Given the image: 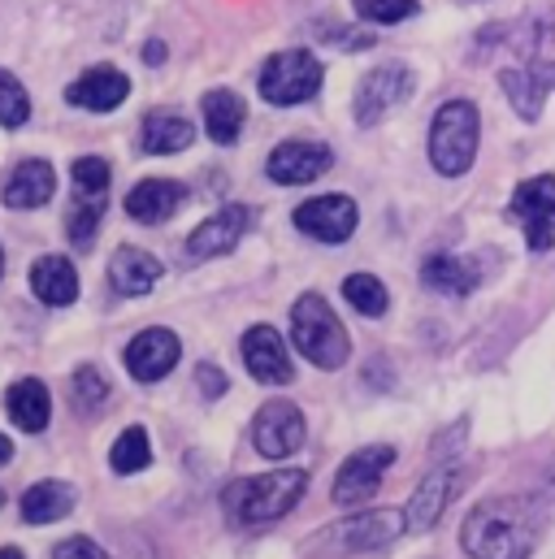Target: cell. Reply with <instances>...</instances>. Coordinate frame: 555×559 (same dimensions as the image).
Segmentation results:
<instances>
[{"label":"cell","instance_id":"d6986e66","mask_svg":"<svg viewBox=\"0 0 555 559\" xmlns=\"http://www.w3.org/2000/svg\"><path fill=\"white\" fill-rule=\"evenodd\" d=\"M499 83H504L512 109H517L526 122H534V118L543 114L547 92L555 87V61H543V66H534V70H504Z\"/></svg>","mask_w":555,"mask_h":559},{"label":"cell","instance_id":"83f0119b","mask_svg":"<svg viewBox=\"0 0 555 559\" xmlns=\"http://www.w3.org/2000/svg\"><path fill=\"white\" fill-rule=\"evenodd\" d=\"M109 464H114V473H122V477L143 473V468L152 464V447H147V429H143V425H131V429L118 433V442H114V451H109Z\"/></svg>","mask_w":555,"mask_h":559},{"label":"cell","instance_id":"2e32d148","mask_svg":"<svg viewBox=\"0 0 555 559\" xmlns=\"http://www.w3.org/2000/svg\"><path fill=\"white\" fill-rule=\"evenodd\" d=\"M456 486H460V468H434V473L416 486L413 499H409L404 534H425V530H434V525L442 521V512H447Z\"/></svg>","mask_w":555,"mask_h":559},{"label":"cell","instance_id":"d6a6232c","mask_svg":"<svg viewBox=\"0 0 555 559\" xmlns=\"http://www.w3.org/2000/svg\"><path fill=\"white\" fill-rule=\"evenodd\" d=\"M356 4V13L365 17V22H378V26H391V22H409L416 17V0H352Z\"/></svg>","mask_w":555,"mask_h":559},{"label":"cell","instance_id":"7402d4cb","mask_svg":"<svg viewBox=\"0 0 555 559\" xmlns=\"http://www.w3.org/2000/svg\"><path fill=\"white\" fill-rule=\"evenodd\" d=\"M4 413H9V420L22 433H39L48 425V417H52V404H48L44 382L39 378H17L9 386V395H4Z\"/></svg>","mask_w":555,"mask_h":559},{"label":"cell","instance_id":"836d02e7","mask_svg":"<svg viewBox=\"0 0 555 559\" xmlns=\"http://www.w3.org/2000/svg\"><path fill=\"white\" fill-rule=\"evenodd\" d=\"M74 187H79V195H105L109 191V160L79 156L74 160Z\"/></svg>","mask_w":555,"mask_h":559},{"label":"cell","instance_id":"6da1fadb","mask_svg":"<svg viewBox=\"0 0 555 559\" xmlns=\"http://www.w3.org/2000/svg\"><path fill=\"white\" fill-rule=\"evenodd\" d=\"M539 543V516L530 499H486L460 525V547L473 559H530Z\"/></svg>","mask_w":555,"mask_h":559},{"label":"cell","instance_id":"44dd1931","mask_svg":"<svg viewBox=\"0 0 555 559\" xmlns=\"http://www.w3.org/2000/svg\"><path fill=\"white\" fill-rule=\"evenodd\" d=\"M31 290L48 308H66V304L79 299V274H74V265L66 257H39L31 265Z\"/></svg>","mask_w":555,"mask_h":559},{"label":"cell","instance_id":"7c38bea8","mask_svg":"<svg viewBox=\"0 0 555 559\" xmlns=\"http://www.w3.org/2000/svg\"><path fill=\"white\" fill-rule=\"evenodd\" d=\"M178 356H182L178 334L165 330V325H152V330H139L135 338H131V347H127V369H131L135 382H161V378L178 365Z\"/></svg>","mask_w":555,"mask_h":559},{"label":"cell","instance_id":"ffe728a7","mask_svg":"<svg viewBox=\"0 0 555 559\" xmlns=\"http://www.w3.org/2000/svg\"><path fill=\"white\" fill-rule=\"evenodd\" d=\"M57 191V169L48 160H22L9 182H4V204L9 209H44Z\"/></svg>","mask_w":555,"mask_h":559},{"label":"cell","instance_id":"74e56055","mask_svg":"<svg viewBox=\"0 0 555 559\" xmlns=\"http://www.w3.org/2000/svg\"><path fill=\"white\" fill-rule=\"evenodd\" d=\"M9 460H13V442L0 433V464H9Z\"/></svg>","mask_w":555,"mask_h":559},{"label":"cell","instance_id":"4fadbf2b","mask_svg":"<svg viewBox=\"0 0 555 559\" xmlns=\"http://www.w3.org/2000/svg\"><path fill=\"white\" fill-rule=\"evenodd\" d=\"M248 217H252V213H248L244 204H226V209H217L213 217H204V222L187 235V261H213V257L231 252V248L244 239Z\"/></svg>","mask_w":555,"mask_h":559},{"label":"cell","instance_id":"ba28073f","mask_svg":"<svg viewBox=\"0 0 555 559\" xmlns=\"http://www.w3.org/2000/svg\"><path fill=\"white\" fill-rule=\"evenodd\" d=\"M395 464V447L387 442H374V447H361L352 451L339 473H334V503L339 508H356L365 499H374V490L382 486V473Z\"/></svg>","mask_w":555,"mask_h":559},{"label":"cell","instance_id":"8992f818","mask_svg":"<svg viewBox=\"0 0 555 559\" xmlns=\"http://www.w3.org/2000/svg\"><path fill=\"white\" fill-rule=\"evenodd\" d=\"M261 96L270 105H304L321 92V61L308 52V48H286L274 52L265 66H261V79H257Z\"/></svg>","mask_w":555,"mask_h":559},{"label":"cell","instance_id":"f1b7e54d","mask_svg":"<svg viewBox=\"0 0 555 559\" xmlns=\"http://www.w3.org/2000/svg\"><path fill=\"white\" fill-rule=\"evenodd\" d=\"M343 299H347L361 317H382V312L391 308L387 286L374 278V274H352V278L343 282Z\"/></svg>","mask_w":555,"mask_h":559},{"label":"cell","instance_id":"7a4b0ae2","mask_svg":"<svg viewBox=\"0 0 555 559\" xmlns=\"http://www.w3.org/2000/svg\"><path fill=\"white\" fill-rule=\"evenodd\" d=\"M308 490V473L304 468H274L265 477H244L235 481L222 503L239 525H274L282 521Z\"/></svg>","mask_w":555,"mask_h":559},{"label":"cell","instance_id":"30bf717a","mask_svg":"<svg viewBox=\"0 0 555 559\" xmlns=\"http://www.w3.org/2000/svg\"><path fill=\"white\" fill-rule=\"evenodd\" d=\"M356 222L361 213H356V200L347 195H317L295 209V230H304L317 243H347L356 235Z\"/></svg>","mask_w":555,"mask_h":559},{"label":"cell","instance_id":"52a82bcc","mask_svg":"<svg viewBox=\"0 0 555 559\" xmlns=\"http://www.w3.org/2000/svg\"><path fill=\"white\" fill-rule=\"evenodd\" d=\"M508 217L526 230L530 252H547L555 243V178H526L508 204Z\"/></svg>","mask_w":555,"mask_h":559},{"label":"cell","instance_id":"60d3db41","mask_svg":"<svg viewBox=\"0 0 555 559\" xmlns=\"http://www.w3.org/2000/svg\"><path fill=\"white\" fill-rule=\"evenodd\" d=\"M0 508H4V490H0Z\"/></svg>","mask_w":555,"mask_h":559},{"label":"cell","instance_id":"8d00e7d4","mask_svg":"<svg viewBox=\"0 0 555 559\" xmlns=\"http://www.w3.org/2000/svg\"><path fill=\"white\" fill-rule=\"evenodd\" d=\"M143 61H147V66H156V61H165V44H156V39H152V44L143 48Z\"/></svg>","mask_w":555,"mask_h":559},{"label":"cell","instance_id":"277c9868","mask_svg":"<svg viewBox=\"0 0 555 559\" xmlns=\"http://www.w3.org/2000/svg\"><path fill=\"white\" fill-rule=\"evenodd\" d=\"M477 140H482L477 109L469 100H447L429 122V165L442 178H460L477 156Z\"/></svg>","mask_w":555,"mask_h":559},{"label":"cell","instance_id":"3957f363","mask_svg":"<svg viewBox=\"0 0 555 559\" xmlns=\"http://www.w3.org/2000/svg\"><path fill=\"white\" fill-rule=\"evenodd\" d=\"M291 338H295V352L308 356L317 369H343L347 365L352 338H347L343 321L334 317V308L317 290L295 299V308H291Z\"/></svg>","mask_w":555,"mask_h":559},{"label":"cell","instance_id":"d4e9b609","mask_svg":"<svg viewBox=\"0 0 555 559\" xmlns=\"http://www.w3.org/2000/svg\"><path fill=\"white\" fill-rule=\"evenodd\" d=\"M200 114H204V131H209L213 143L231 147V143L239 140V131H244V100L235 92H226V87L209 92L204 105H200Z\"/></svg>","mask_w":555,"mask_h":559},{"label":"cell","instance_id":"ab89813d","mask_svg":"<svg viewBox=\"0 0 555 559\" xmlns=\"http://www.w3.org/2000/svg\"><path fill=\"white\" fill-rule=\"evenodd\" d=\"M0 274H4V252H0Z\"/></svg>","mask_w":555,"mask_h":559},{"label":"cell","instance_id":"9c48e42d","mask_svg":"<svg viewBox=\"0 0 555 559\" xmlns=\"http://www.w3.org/2000/svg\"><path fill=\"white\" fill-rule=\"evenodd\" d=\"M413 96V70L409 66H378L374 74H365V83L356 87V122L361 127H378L395 105H404Z\"/></svg>","mask_w":555,"mask_h":559},{"label":"cell","instance_id":"4dcf8cb0","mask_svg":"<svg viewBox=\"0 0 555 559\" xmlns=\"http://www.w3.org/2000/svg\"><path fill=\"white\" fill-rule=\"evenodd\" d=\"M26 118H31V96H26V87L9 74V70H0V127H26Z\"/></svg>","mask_w":555,"mask_h":559},{"label":"cell","instance_id":"5b68a950","mask_svg":"<svg viewBox=\"0 0 555 559\" xmlns=\"http://www.w3.org/2000/svg\"><path fill=\"white\" fill-rule=\"evenodd\" d=\"M395 538H404V512H365L347 516L317 538H308V556H361V551H382Z\"/></svg>","mask_w":555,"mask_h":559},{"label":"cell","instance_id":"603a6c76","mask_svg":"<svg viewBox=\"0 0 555 559\" xmlns=\"http://www.w3.org/2000/svg\"><path fill=\"white\" fill-rule=\"evenodd\" d=\"M109 282L118 295H147L161 282V261L147 257L143 248H118L109 261Z\"/></svg>","mask_w":555,"mask_h":559},{"label":"cell","instance_id":"e0dca14e","mask_svg":"<svg viewBox=\"0 0 555 559\" xmlns=\"http://www.w3.org/2000/svg\"><path fill=\"white\" fill-rule=\"evenodd\" d=\"M131 96V79L114 66H96L87 74H79L70 87H66V100L79 105V109H92V114H109L118 109L122 100Z\"/></svg>","mask_w":555,"mask_h":559},{"label":"cell","instance_id":"1f68e13d","mask_svg":"<svg viewBox=\"0 0 555 559\" xmlns=\"http://www.w3.org/2000/svg\"><path fill=\"white\" fill-rule=\"evenodd\" d=\"M105 400H109V382L101 378V369H96V365L74 369V404H79L83 413H96Z\"/></svg>","mask_w":555,"mask_h":559},{"label":"cell","instance_id":"d590c367","mask_svg":"<svg viewBox=\"0 0 555 559\" xmlns=\"http://www.w3.org/2000/svg\"><path fill=\"white\" fill-rule=\"evenodd\" d=\"M196 382H200V391H204V400H217V395H226V373L217 369V365H200L196 369Z\"/></svg>","mask_w":555,"mask_h":559},{"label":"cell","instance_id":"8fae6325","mask_svg":"<svg viewBox=\"0 0 555 559\" xmlns=\"http://www.w3.org/2000/svg\"><path fill=\"white\" fill-rule=\"evenodd\" d=\"M304 413L286 400H270L257 420H252V447L265 455V460H286L304 447Z\"/></svg>","mask_w":555,"mask_h":559},{"label":"cell","instance_id":"9a60e30c","mask_svg":"<svg viewBox=\"0 0 555 559\" xmlns=\"http://www.w3.org/2000/svg\"><path fill=\"white\" fill-rule=\"evenodd\" d=\"M330 160H334V152H330L326 143L291 140V143H278L274 152H270L265 174H270L274 182H282V187H299V182L321 178V174L330 169Z\"/></svg>","mask_w":555,"mask_h":559},{"label":"cell","instance_id":"f546056e","mask_svg":"<svg viewBox=\"0 0 555 559\" xmlns=\"http://www.w3.org/2000/svg\"><path fill=\"white\" fill-rule=\"evenodd\" d=\"M101 213H105V195H79V200H74L66 230H70V239H74L79 248L92 243V235H96V226H101Z\"/></svg>","mask_w":555,"mask_h":559},{"label":"cell","instance_id":"484cf974","mask_svg":"<svg viewBox=\"0 0 555 559\" xmlns=\"http://www.w3.org/2000/svg\"><path fill=\"white\" fill-rule=\"evenodd\" d=\"M191 140H196V127L178 114H147L143 131H139L143 152H152V156H174V152L191 147Z\"/></svg>","mask_w":555,"mask_h":559},{"label":"cell","instance_id":"f35d334b","mask_svg":"<svg viewBox=\"0 0 555 559\" xmlns=\"http://www.w3.org/2000/svg\"><path fill=\"white\" fill-rule=\"evenodd\" d=\"M0 559H26V556H22V551H13V547H4V551H0Z\"/></svg>","mask_w":555,"mask_h":559},{"label":"cell","instance_id":"4316f807","mask_svg":"<svg viewBox=\"0 0 555 559\" xmlns=\"http://www.w3.org/2000/svg\"><path fill=\"white\" fill-rule=\"evenodd\" d=\"M421 282L438 295H469L477 286V270L451 252H434L425 265H421Z\"/></svg>","mask_w":555,"mask_h":559},{"label":"cell","instance_id":"ac0fdd59","mask_svg":"<svg viewBox=\"0 0 555 559\" xmlns=\"http://www.w3.org/2000/svg\"><path fill=\"white\" fill-rule=\"evenodd\" d=\"M187 200V187L174 182V178H143L127 191V213L143 222V226H156V222H169L178 213V204Z\"/></svg>","mask_w":555,"mask_h":559},{"label":"cell","instance_id":"e575fe53","mask_svg":"<svg viewBox=\"0 0 555 559\" xmlns=\"http://www.w3.org/2000/svg\"><path fill=\"white\" fill-rule=\"evenodd\" d=\"M52 559H109L101 551V543H92V538H66V543H57L52 547Z\"/></svg>","mask_w":555,"mask_h":559},{"label":"cell","instance_id":"cb8c5ba5","mask_svg":"<svg viewBox=\"0 0 555 559\" xmlns=\"http://www.w3.org/2000/svg\"><path fill=\"white\" fill-rule=\"evenodd\" d=\"M74 512V486L70 481H35L22 495V521L26 525H52Z\"/></svg>","mask_w":555,"mask_h":559},{"label":"cell","instance_id":"5bb4252c","mask_svg":"<svg viewBox=\"0 0 555 559\" xmlns=\"http://www.w3.org/2000/svg\"><path fill=\"white\" fill-rule=\"evenodd\" d=\"M244 365L265 386H286L295 378L291 352H286V343H282V334H278L274 325H252L244 334Z\"/></svg>","mask_w":555,"mask_h":559}]
</instances>
